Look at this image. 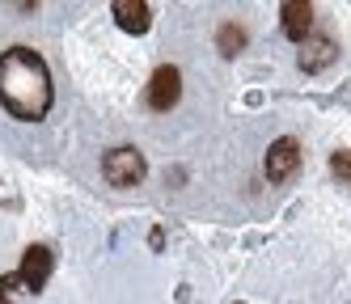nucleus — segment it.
<instances>
[{"instance_id":"obj_1","label":"nucleus","mask_w":351,"mask_h":304,"mask_svg":"<svg viewBox=\"0 0 351 304\" xmlns=\"http://www.w3.org/2000/svg\"><path fill=\"white\" fill-rule=\"evenodd\" d=\"M51 101H56V89H51L47 60L30 47H9L0 55V106L21 123H38L47 118Z\"/></svg>"},{"instance_id":"obj_2","label":"nucleus","mask_w":351,"mask_h":304,"mask_svg":"<svg viewBox=\"0 0 351 304\" xmlns=\"http://www.w3.org/2000/svg\"><path fill=\"white\" fill-rule=\"evenodd\" d=\"M144 173H148V165H144V152L140 148H110L106 157H102V177L110 186H119V190H128V186H140L144 182Z\"/></svg>"},{"instance_id":"obj_3","label":"nucleus","mask_w":351,"mask_h":304,"mask_svg":"<svg viewBox=\"0 0 351 304\" xmlns=\"http://www.w3.org/2000/svg\"><path fill=\"white\" fill-rule=\"evenodd\" d=\"M178 97H182V72L173 68V64H161V68L153 72V81H148V93H144L148 110L165 114V110L178 106Z\"/></svg>"},{"instance_id":"obj_4","label":"nucleus","mask_w":351,"mask_h":304,"mask_svg":"<svg viewBox=\"0 0 351 304\" xmlns=\"http://www.w3.org/2000/svg\"><path fill=\"white\" fill-rule=\"evenodd\" d=\"M51 266H56L51 249H47V245H30L26 253H21L17 283L26 288V292H43V288H47V279H51Z\"/></svg>"},{"instance_id":"obj_5","label":"nucleus","mask_w":351,"mask_h":304,"mask_svg":"<svg viewBox=\"0 0 351 304\" xmlns=\"http://www.w3.org/2000/svg\"><path fill=\"white\" fill-rule=\"evenodd\" d=\"M300 169V144L292 136H280L271 148H267V161H263V173L271 182H288V177Z\"/></svg>"},{"instance_id":"obj_6","label":"nucleus","mask_w":351,"mask_h":304,"mask_svg":"<svg viewBox=\"0 0 351 304\" xmlns=\"http://www.w3.org/2000/svg\"><path fill=\"white\" fill-rule=\"evenodd\" d=\"M280 25H284V34L300 47L313 34V5H305V0H288V5L280 9Z\"/></svg>"},{"instance_id":"obj_7","label":"nucleus","mask_w":351,"mask_h":304,"mask_svg":"<svg viewBox=\"0 0 351 304\" xmlns=\"http://www.w3.org/2000/svg\"><path fill=\"white\" fill-rule=\"evenodd\" d=\"M110 13H114L123 34H148V25H153V9L144 0H114Z\"/></svg>"},{"instance_id":"obj_8","label":"nucleus","mask_w":351,"mask_h":304,"mask_svg":"<svg viewBox=\"0 0 351 304\" xmlns=\"http://www.w3.org/2000/svg\"><path fill=\"white\" fill-rule=\"evenodd\" d=\"M335 60V38L330 34H309L300 42V72H322Z\"/></svg>"},{"instance_id":"obj_9","label":"nucleus","mask_w":351,"mask_h":304,"mask_svg":"<svg viewBox=\"0 0 351 304\" xmlns=\"http://www.w3.org/2000/svg\"><path fill=\"white\" fill-rule=\"evenodd\" d=\"M216 47H220V55H237V51L245 47V25H237V21H224L220 30H216Z\"/></svg>"},{"instance_id":"obj_10","label":"nucleus","mask_w":351,"mask_h":304,"mask_svg":"<svg viewBox=\"0 0 351 304\" xmlns=\"http://www.w3.org/2000/svg\"><path fill=\"white\" fill-rule=\"evenodd\" d=\"M330 173L343 177V182H351V148H343V152H335V157H330Z\"/></svg>"},{"instance_id":"obj_11","label":"nucleus","mask_w":351,"mask_h":304,"mask_svg":"<svg viewBox=\"0 0 351 304\" xmlns=\"http://www.w3.org/2000/svg\"><path fill=\"white\" fill-rule=\"evenodd\" d=\"M0 304H9V300H5V296H0Z\"/></svg>"}]
</instances>
